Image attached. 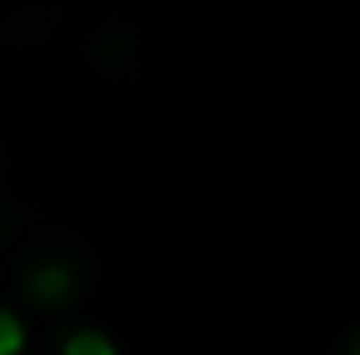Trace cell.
<instances>
[{"mask_svg": "<svg viewBox=\"0 0 360 355\" xmlns=\"http://www.w3.org/2000/svg\"><path fill=\"white\" fill-rule=\"evenodd\" d=\"M30 292H34V302H44V306H59V302L73 297V273H68L63 263H44V268L30 278Z\"/></svg>", "mask_w": 360, "mask_h": 355, "instance_id": "obj_1", "label": "cell"}, {"mask_svg": "<svg viewBox=\"0 0 360 355\" xmlns=\"http://www.w3.org/2000/svg\"><path fill=\"white\" fill-rule=\"evenodd\" d=\"M63 355H117V346L103 336V331H73L63 341Z\"/></svg>", "mask_w": 360, "mask_h": 355, "instance_id": "obj_2", "label": "cell"}, {"mask_svg": "<svg viewBox=\"0 0 360 355\" xmlns=\"http://www.w3.org/2000/svg\"><path fill=\"white\" fill-rule=\"evenodd\" d=\"M356 351H360V341H356Z\"/></svg>", "mask_w": 360, "mask_h": 355, "instance_id": "obj_4", "label": "cell"}, {"mask_svg": "<svg viewBox=\"0 0 360 355\" xmlns=\"http://www.w3.org/2000/svg\"><path fill=\"white\" fill-rule=\"evenodd\" d=\"M20 351H25V321L0 306V355H20Z\"/></svg>", "mask_w": 360, "mask_h": 355, "instance_id": "obj_3", "label": "cell"}]
</instances>
